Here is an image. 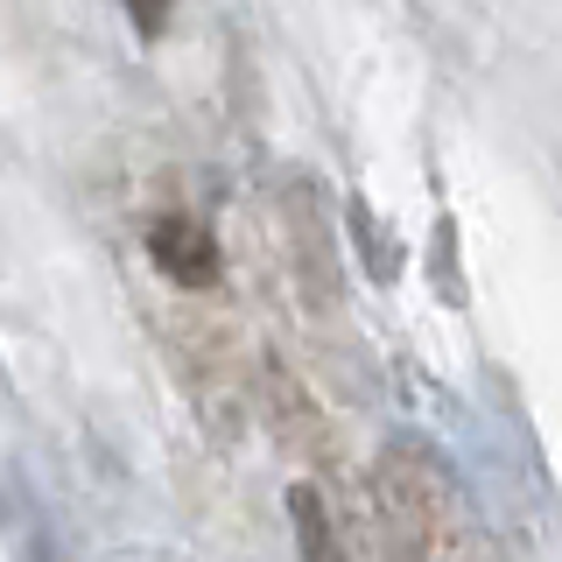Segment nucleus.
Instances as JSON below:
<instances>
[{
    "mask_svg": "<svg viewBox=\"0 0 562 562\" xmlns=\"http://www.w3.org/2000/svg\"><path fill=\"white\" fill-rule=\"evenodd\" d=\"M155 260H162L169 274H183V281H211V239L190 218H169L162 233H155Z\"/></svg>",
    "mask_w": 562,
    "mask_h": 562,
    "instance_id": "1",
    "label": "nucleus"
},
{
    "mask_svg": "<svg viewBox=\"0 0 562 562\" xmlns=\"http://www.w3.org/2000/svg\"><path fill=\"white\" fill-rule=\"evenodd\" d=\"M127 8H134V29H140V35H162V22H169L176 0H127Z\"/></svg>",
    "mask_w": 562,
    "mask_h": 562,
    "instance_id": "2",
    "label": "nucleus"
}]
</instances>
